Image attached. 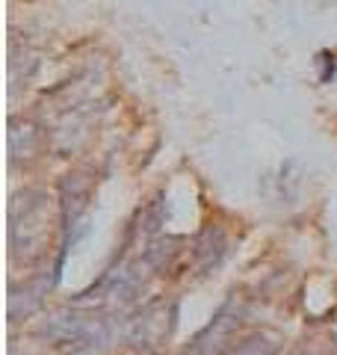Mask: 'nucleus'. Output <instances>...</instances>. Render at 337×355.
<instances>
[{"instance_id":"obj_1","label":"nucleus","mask_w":337,"mask_h":355,"mask_svg":"<svg viewBox=\"0 0 337 355\" xmlns=\"http://www.w3.org/2000/svg\"><path fill=\"white\" fill-rule=\"evenodd\" d=\"M175 326V305L154 302L142 308L128 326V340L133 347H160V343L172 335Z\"/></svg>"},{"instance_id":"obj_4","label":"nucleus","mask_w":337,"mask_h":355,"mask_svg":"<svg viewBox=\"0 0 337 355\" xmlns=\"http://www.w3.org/2000/svg\"><path fill=\"white\" fill-rule=\"evenodd\" d=\"M48 291H51L48 275H39V279L27 282L21 291H12V296H9V320L18 323V320L36 314V311L42 308V299L48 296Z\"/></svg>"},{"instance_id":"obj_6","label":"nucleus","mask_w":337,"mask_h":355,"mask_svg":"<svg viewBox=\"0 0 337 355\" xmlns=\"http://www.w3.org/2000/svg\"><path fill=\"white\" fill-rule=\"evenodd\" d=\"M39 142V130L30 125V121H12L9 125V151H12V160L18 157H33Z\"/></svg>"},{"instance_id":"obj_5","label":"nucleus","mask_w":337,"mask_h":355,"mask_svg":"<svg viewBox=\"0 0 337 355\" xmlns=\"http://www.w3.org/2000/svg\"><path fill=\"white\" fill-rule=\"evenodd\" d=\"M225 246H228V243H225L222 228L210 225V228L201 231L198 240H196V246H193V254H196V261H198L201 270H213V266L222 261Z\"/></svg>"},{"instance_id":"obj_7","label":"nucleus","mask_w":337,"mask_h":355,"mask_svg":"<svg viewBox=\"0 0 337 355\" xmlns=\"http://www.w3.org/2000/svg\"><path fill=\"white\" fill-rule=\"evenodd\" d=\"M234 355H278V347L266 335H252L234 349Z\"/></svg>"},{"instance_id":"obj_3","label":"nucleus","mask_w":337,"mask_h":355,"mask_svg":"<svg viewBox=\"0 0 337 355\" xmlns=\"http://www.w3.org/2000/svg\"><path fill=\"white\" fill-rule=\"evenodd\" d=\"M89 196H92V181L80 172H71L60 181V214L65 234L80 222L83 210L89 207Z\"/></svg>"},{"instance_id":"obj_2","label":"nucleus","mask_w":337,"mask_h":355,"mask_svg":"<svg viewBox=\"0 0 337 355\" xmlns=\"http://www.w3.org/2000/svg\"><path fill=\"white\" fill-rule=\"evenodd\" d=\"M237 326H240V314L231 305H225L216 314V320H213L207 329L198 331L184 355H225L231 347V338H234V331H237Z\"/></svg>"}]
</instances>
